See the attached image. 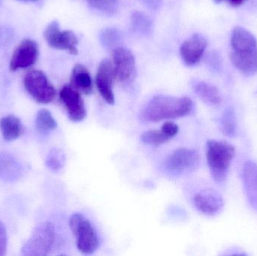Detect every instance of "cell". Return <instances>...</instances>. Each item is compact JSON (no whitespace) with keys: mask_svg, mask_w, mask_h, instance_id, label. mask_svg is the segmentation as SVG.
Listing matches in <instances>:
<instances>
[{"mask_svg":"<svg viewBox=\"0 0 257 256\" xmlns=\"http://www.w3.org/2000/svg\"><path fill=\"white\" fill-rule=\"evenodd\" d=\"M231 62L245 76L257 73V41L243 27L233 29L231 36Z\"/></svg>","mask_w":257,"mask_h":256,"instance_id":"1","label":"cell"},{"mask_svg":"<svg viewBox=\"0 0 257 256\" xmlns=\"http://www.w3.org/2000/svg\"><path fill=\"white\" fill-rule=\"evenodd\" d=\"M193 101L188 97L154 96L146 104L140 117L145 122H158L186 117L193 110Z\"/></svg>","mask_w":257,"mask_h":256,"instance_id":"2","label":"cell"},{"mask_svg":"<svg viewBox=\"0 0 257 256\" xmlns=\"http://www.w3.org/2000/svg\"><path fill=\"white\" fill-rule=\"evenodd\" d=\"M235 153V147L226 141L209 140L207 142V162L214 181H226Z\"/></svg>","mask_w":257,"mask_h":256,"instance_id":"3","label":"cell"},{"mask_svg":"<svg viewBox=\"0 0 257 256\" xmlns=\"http://www.w3.org/2000/svg\"><path fill=\"white\" fill-rule=\"evenodd\" d=\"M69 225L76 238L78 250L84 255L96 252L99 247V238L89 219L81 213H74L69 219Z\"/></svg>","mask_w":257,"mask_h":256,"instance_id":"4","label":"cell"},{"mask_svg":"<svg viewBox=\"0 0 257 256\" xmlns=\"http://www.w3.org/2000/svg\"><path fill=\"white\" fill-rule=\"evenodd\" d=\"M56 242V232L51 222H42L35 228L31 237L23 246L25 256H45L52 251Z\"/></svg>","mask_w":257,"mask_h":256,"instance_id":"5","label":"cell"},{"mask_svg":"<svg viewBox=\"0 0 257 256\" xmlns=\"http://www.w3.org/2000/svg\"><path fill=\"white\" fill-rule=\"evenodd\" d=\"M24 87L36 102L48 104L55 98L57 92L46 75L40 70L32 69L24 78Z\"/></svg>","mask_w":257,"mask_h":256,"instance_id":"6","label":"cell"},{"mask_svg":"<svg viewBox=\"0 0 257 256\" xmlns=\"http://www.w3.org/2000/svg\"><path fill=\"white\" fill-rule=\"evenodd\" d=\"M199 162L200 156L196 150L180 148L166 157L163 162V169L171 175H182L194 171Z\"/></svg>","mask_w":257,"mask_h":256,"instance_id":"7","label":"cell"},{"mask_svg":"<svg viewBox=\"0 0 257 256\" xmlns=\"http://www.w3.org/2000/svg\"><path fill=\"white\" fill-rule=\"evenodd\" d=\"M44 37L51 48L67 51L72 55L78 54V39L76 35L71 30L62 31L57 21L48 24L44 32Z\"/></svg>","mask_w":257,"mask_h":256,"instance_id":"8","label":"cell"},{"mask_svg":"<svg viewBox=\"0 0 257 256\" xmlns=\"http://www.w3.org/2000/svg\"><path fill=\"white\" fill-rule=\"evenodd\" d=\"M114 78L122 84H128L136 74V60L133 53L127 48L117 47L112 54Z\"/></svg>","mask_w":257,"mask_h":256,"instance_id":"9","label":"cell"},{"mask_svg":"<svg viewBox=\"0 0 257 256\" xmlns=\"http://www.w3.org/2000/svg\"><path fill=\"white\" fill-rule=\"evenodd\" d=\"M60 99L72 121L81 122L85 119V105L81 93L71 85H65L60 90Z\"/></svg>","mask_w":257,"mask_h":256,"instance_id":"10","label":"cell"},{"mask_svg":"<svg viewBox=\"0 0 257 256\" xmlns=\"http://www.w3.org/2000/svg\"><path fill=\"white\" fill-rule=\"evenodd\" d=\"M39 57V47L35 41L25 39L15 48L10 61V70L26 69L33 66Z\"/></svg>","mask_w":257,"mask_h":256,"instance_id":"11","label":"cell"},{"mask_svg":"<svg viewBox=\"0 0 257 256\" xmlns=\"http://www.w3.org/2000/svg\"><path fill=\"white\" fill-rule=\"evenodd\" d=\"M114 79L112 63L107 59L102 60L98 68L96 84L101 96L109 105H114L115 101L113 92Z\"/></svg>","mask_w":257,"mask_h":256,"instance_id":"12","label":"cell"},{"mask_svg":"<svg viewBox=\"0 0 257 256\" xmlns=\"http://www.w3.org/2000/svg\"><path fill=\"white\" fill-rule=\"evenodd\" d=\"M207 46V39L199 33H196L181 45L180 49L181 59L187 66H194L200 61Z\"/></svg>","mask_w":257,"mask_h":256,"instance_id":"13","label":"cell"},{"mask_svg":"<svg viewBox=\"0 0 257 256\" xmlns=\"http://www.w3.org/2000/svg\"><path fill=\"white\" fill-rule=\"evenodd\" d=\"M193 201L199 211L208 216L217 214L224 206L223 197L214 189L200 191L195 195Z\"/></svg>","mask_w":257,"mask_h":256,"instance_id":"14","label":"cell"},{"mask_svg":"<svg viewBox=\"0 0 257 256\" xmlns=\"http://www.w3.org/2000/svg\"><path fill=\"white\" fill-rule=\"evenodd\" d=\"M24 167L18 159L7 153H0V179L5 182H15L23 175Z\"/></svg>","mask_w":257,"mask_h":256,"instance_id":"15","label":"cell"},{"mask_svg":"<svg viewBox=\"0 0 257 256\" xmlns=\"http://www.w3.org/2000/svg\"><path fill=\"white\" fill-rule=\"evenodd\" d=\"M242 181L246 196L250 206L257 212V165L251 161L245 162Z\"/></svg>","mask_w":257,"mask_h":256,"instance_id":"16","label":"cell"},{"mask_svg":"<svg viewBox=\"0 0 257 256\" xmlns=\"http://www.w3.org/2000/svg\"><path fill=\"white\" fill-rule=\"evenodd\" d=\"M70 85L85 95H90L93 92L92 78L85 66L81 64L74 66L71 75Z\"/></svg>","mask_w":257,"mask_h":256,"instance_id":"17","label":"cell"},{"mask_svg":"<svg viewBox=\"0 0 257 256\" xmlns=\"http://www.w3.org/2000/svg\"><path fill=\"white\" fill-rule=\"evenodd\" d=\"M0 130L6 141H15L23 133L21 120L12 114L3 117L0 120Z\"/></svg>","mask_w":257,"mask_h":256,"instance_id":"18","label":"cell"},{"mask_svg":"<svg viewBox=\"0 0 257 256\" xmlns=\"http://www.w3.org/2000/svg\"><path fill=\"white\" fill-rule=\"evenodd\" d=\"M193 89L205 103L211 105H218L221 103L220 93L214 86L204 81H196L193 84Z\"/></svg>","mask_w":257,"mask_h":256,"instance_id":"19","label":"cell"},{"mask_svg":"<svg viewBox=\"0 0 257 256\" xmlns=\"http://www.w3.org/2000/svg\"><path fill=\"white\" fill-rule=\"evenodd\" d=\"M131 27L133 31L142 36H148L152 30V21L151 18L140 12L132 14Z\"/></svg>","mask_w":257,"mask_h":256,"instance_id":"20","label":"cell"},{"mask_svg":"<svg viewBox=\"0 0 257 256\" xmlns=\"http://www.w3.org/2000/svg\"><path fill=\"white\" fill-rule=\"evenodd\" d=\"M57 127V123L51 111L42 109L37 113L36 117V129L41 134H47Z\"/></svg>","mask_w":257,"mask_h":256,"instance_id":"21","label":"cell"},{"mask_svg":"<svg viewBox=\"0 0 257 256\" xmlns=\"http://www.w3.org/2000/svg\"><path fill=\"white\" fill-rule=\"evenodd\" d=\"M220 129L228 137L235 136L237 132V120L232 108H226L220 120Z\"/></svg>","mask_w":257,"mask_h":256,"instance_id":"22","label":"cell"},{"mask_svg":"<svg viewBox=\"0 0 257 256\" xmlns=\"http://www.w3.org/2000/svg\"><path fill=\"white\" fill-rule=\"evenodd\" d=\"M122 33L115 28H105L99 34V40L104 48H114L121 42Z\"/></svg>","mask_w":257,"mask_h":256,"instance_id":"23","label":"cell"},{"mask_svg":"<svg viewBox=\"0 0 257 256\" xmlns=\"http://www.w3.org/2000/svg\"><path fill=\"white\" fill-rule=\"evenodd\" d=\"M66 156L63 150L59 148H53L50 150L45 160L46 166L51 171L57 172L64 167Z\"/></svg>","mask_w":257,"mask_h":256,"instance_id":"24","label":"cell"},{"mask_svg":"<svg viewBox=\"0 0 257 256\" xmlns=\"http://www.w3.org/2000/svg\"><path fill=\"white\" fill-rule=\"evenodd\" d=\"M142 142L151 146H160L167 142L170 138L166 136L162 131H146L141 135Z\"/></svg>","mask_w":257,"mask_h":256,"instance_id":"25","label":"cell"},{"mask_svg":"<svg viewBox=\"0 0 257 256\" xmlns=\"http://www.w3.org/2000/svg\"><path fill=\"white\" fill-rule=\"evenodd\" d=\"M93 9L105 15H111L115 13L118 0H87Z\"/></svg>","mask_w":257,"mask_h":256,"instance_id":"26","label":"cell"},{"mask_svg":"<svg viewBox=\"0 0 257 256\" xmlns=\"http://www.w3.org/2000/svg\"><path fill=\"white\" fill-rule=\"evenodd\" d=\"M13 36L14 32L10 27L0 26V48L9 45Z\"/></svg>","mask_w":257,"mask_h":256,"instance_id":"27","label":"cell"},{"mask_svg":"<svg viewBox=\"0 0 257 256\" xmlns=\"http://www.w3.org/2000/svg\"><path fill=\"white\" fill-rule=\"evenodd\" d=\"M161 131L171 139L178 133L179 127L173 122L167 121L162 126Z\"/></svg>","mask_w":257,"mask_h":256,"instance_id":"28","label":"cell"},{"mask_svg":"<svg viewBox=\"0 0 257 256\" xmlns=\"http://www.w3.org/2000/svg\"><path fill=\"white\" fill-rule=\"evenodd\" d=\"M7 250V232L6 226L0 221V256L6 255Z\"/></svg>","mask_w":257,"mask_h":256,"instance_id":"29","label":"cell"},{"mask_svg":"<svg viewBox=\"0 0 257 256\" xmlns=\"http://www.w3.org/2000/svg\"><path fill=\"white\" fill-rule=\"evenodd\" d=\"M141 2L151 10H158L163 4V0H141Z\"/></svg>","mask_w":257,"mask_h":256,"instance_id":"30","label":"cell"},{"mask_svg":"<svg viewBox=\"0 0 257 256\" xmlns=\"http://www.w3.org/2000/svg\"><path fill=\"white\" fill-rule=\"evenodd\" d=\"M216 3H220L222 2H226V3H229L231 6H239L241 5L244 4L245 2L247 0H214Z\"/></svg>","mask_w":257,"mask_h":256,"instance_id":"31","label":"cell"},{"mask_svg":"<svg viewBox=\"0 0 257 256\" xmlns=\"http://www.w3.org/2000/svg\"><path fill=\"white\" fill-rule=\"evenodd\" d=\"M22 1H32V2H34V1H36V0H22Z\"/></svg>","mask_w":257,"mask_h":256,"instance_id":"32","label":"cell"},{"mask_svg":"<svg viewBox=\"0 0 257 256\" xmlns=\"http://www.w3.org/2000/svg\"><path fill=\"white\" fill-rule=\"evenodd\" d=\"M0 1H1V0H0Z\"/></svg>","mask_w":257,"mask_h":256,"instance_id":"33","label":"cell"}]
</instances>
